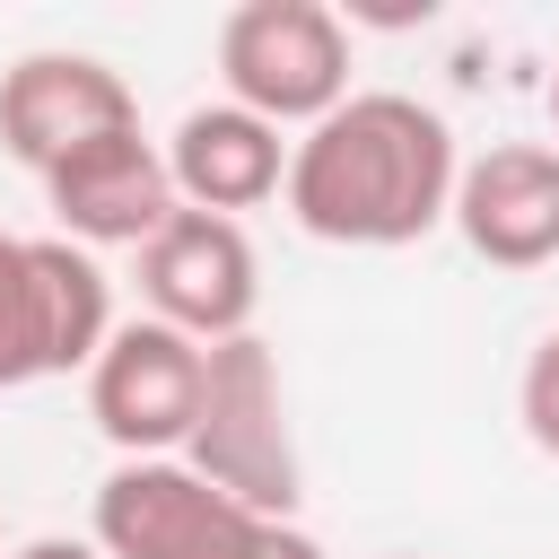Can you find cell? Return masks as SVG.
Instances as JSON below:
<instances>
[{"mask_svg":"<svg viewBox=\"0 0 559 559\" xmlns=\"http://www.w3.org/2000/svg\"><path fill=\"white\" fill-rule=\"evenodd\" d=\"M550 131H559V70H550Z\"/></svg>","mask_w":559,"mask_h":559,"instance_id":"2e32d148","label":"cell"},{"mask_svg":"<svg viewBox=\"0 0 559 559\" xmlns=\"http://www.w3.org/2000/svg\"><path fill=\"white\" fill-rule=\"evenodd\" d=\"M218 79L227 105L280 122H323L349 96V26L323 0H245L218 17Z\"/></svg>","mask_w":559,"mask_h":559,"instance_id":"3957f363","label":"cell"},{"mask_svg":"<svg viewBox=\"0 0 559 559\" xmlns=\"http://www.w3.org/2000/svg\"><path fill=\"white\" fill-rule=\"evenodd\" d=\"M105 131H140V96L96 52H26L0 70V148L17 166L44 175Z\"/></svg>","mask_w":559,"mask_h":559,"instance_id":"52a82bcc","label":"cell"},{"mask_svg":"<svg viewBox=\"0 0 559 559\" xmlns=\"http://www.w3.org/2000/svg\"><path fill=\"white\" fill-rule=\"evenodd\" d=\"M463 245L498 271H542L559 262V148L542 140H498L454 175V210Z\"/></svg>","mask_w":559,"mask_h":559,"instance_id":"9c48e42d","label":"cell"},{"mask_svg":"<svg viewBox=\"0 0 559 559\" xmlns=\"http://www.w3.org/2000/svg\"><path fill=\"white\" fill-rule=\"evenodd\" d=\"M183 463L245 515L297 507V437H288V393H280V358L262 332L201 349V411H192Z\"/></svg>","mask_w":559,"mask_h":559,"instance_id":"7a4b0ae2","label":"cell"},{"mask_svg":"<svg viewBox=\"0 0 559 559\" xmlns=\"http://www.w3.org/2000/svg\"><path fill=\"white\" fill-rule=\"evenodd\" d=\"M515 411H524V437L559 463V332H542V341H533L524 384H515Z\"/></svg>","mask_w":559,"mask_h":559,"instance_id":"4fadbf2b","label":"cell"},{"mask_svg":"<svg viewBox=\"0 0 559 559\" xmlns=\"http://www.w3.org/2000/svg\"><path fill=\"white\" fill-rule=\"evenodd\" d=\"M35 253V323H44V376H87L105 332H114V288L87 245L70 236H26Z\"/></svg>","mask_w":559,"mask_h":559,"instance_id":"8fae6325","label":"cell"},{"mask_svg":"<svg viewBox=\"0 0 559 559\" xmlns=\"http://www.w3.org/2000/svg\"><path fill=\"white\" fill-rule=\"evenodd\" d=\"M166 175H175V201L183 210H210V218H236V210H262L280 183H288V140L245 114V105H192L166 140Z\"/></svg>","mask_w":559,"mask_h":559,"instance_id":"30bf717a","label":"cell"},{"mask_svg":"<svg viewBox=\"0 0 559 559\" xmlns=\"http://www.w3.org/2000/svg\"><path fill=\"white\" fill-rule=\"evenodd\" d=\"M393 559H411V550H393Z\"/></svg>","mask_w":559,"mask_h":559,"instance_id":"e0dca14e","label":"cell"},{"mask_svg":"<svg viewBox=\"0 0 559 559\" xmlns=\"http://www.w3.org/2000/svg\"><path fill=\"white\" fill-rule=\"evenodd\" d=\"M17 559H105L96 542H61V533H44V542H26Z\"/></svg>","mask_w":559,"mask_h":559,"instance_id":"9a60e30c","label":"cell"},{"mask_svg":"<svg viewBox=\"0 0 559 559\" xmlns=\"http://www.w3.org/2000/svg\"><path fill=\"white\" fill-rule=\"evenodd\" d=\"M262 533V515H245L236 498H218L192 463L148 454V463H114L96 489V550L105 559H245Z\"/></svg>","mask_w":559,"mask_h":559,"instance_id":"277c9868","label":"cell"},{"mask_svg":"<svg viewBox=\"0 0 559 559\" xmlns=\"http://www.w3.org/2000/svg\"><path fill=\"white\" fill-rule=\"evenodd\" d=\"M44 376V323H35V253L0 227V393Z\"/></svg>","mask_w":559,"mask_h":559,"instance_id":"7c38bea8","label":"cell"},{"mask_svg":"<svg viewBox=\"0 0 559 559\" xmlns=\"http://www.w3.org/2000/svg\"><path fill=\"white\" fill-rule=\"evenodd\" d=\"M454 131L419 96H341L297 148H288V218L323 245H419L454 210Z\"/></svg>","mask_w":559,"mask_h":559,"instance_id":"6da1fadb","label":"cell"},{"mask_svg":"<svg viewBox=\"0 0 559 559\" xmlns=\"http://www.w3.org/2000/svg\"><path fill=\"white\" fill-rule=\"evenodd\" d=\"M192 411H201V341H183L157 314L114 323L96 367H87V419L122 445V463L183 454Z\"/></svg>","mask_w":559,"mask_h":559,"instance_id":"5b68a950","label":"cell"},{"mask_svg":"<svg viewBox=\"0 0 559 559\" xmlns=\"http://www.w3.org/2000/svg\"><path fill=\"white\" fill-rule=\"evenodd\" d=\"M35 183H44L52 218H61V236L87 245V253L96 245H148L183 210L175 201V175H166V148L148 131H105V140L70 148L61 166H44Z\"/></svg>","mask_w":559,"mask_h":559,"instance_id":"ba28073f","label":"cell"},{"mask_svg":"<svg viewBox=\"0 0 559 559\" xmlns=\"http://www.w3.org/2000/svg\"><path fill=\"white\" fill-rule=\"evenodd\" d=\"M245 559H332L306 524H288V515H262V533H253V550Z\"/></svg>","mask_w":559,"mask_h":559,"instance_id":"5bb4252c","label":"cell"},{"mask_svg":"<svg viewBox=\"0 0 559 559\" xmlns=\"http://www.w3.org/2000/svg\"><path fill=\"white\" fill-rule=\"evenodd\" d=\"M140 297L157 323H175L183 341H236L253 332V297H262V271H253V245L236 218H210V210H175L148 245H140Z\"/></svg>","mask_w":559,"mask_h":559,"instance_id":"8992f818","label":"cell"}]
</instances>
